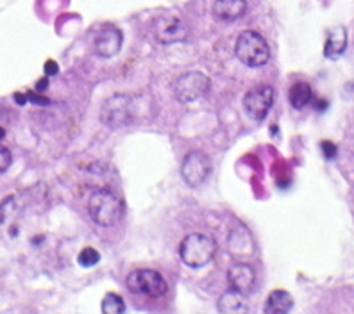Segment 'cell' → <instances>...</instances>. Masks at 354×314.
<instances>
[{"mask_svg":"<svg viewBox=\"0 0 354 314\" xmlns=\"http://www.w3.org/2000/svg\"><path fill=\"white\" fill-rule=\"evenodd\" d=\"M88 213L100 227H113L124 216V204L115 191L100 188L91 193L88 200Z\"/></svg>","mask_w":354,"mask_h":314,"instance_id":"1","label":"cell"},{"mask_svg":"<svg viewBox=\"0 0 354 314\" xmlns=\"http://www.w3.org/2000/svg\"><path fill=\"white\" fill-rule=\"evenodd\" d=\"M216 252V243L206 234H188L179 245V257L190 268H203L212 263Z\"/></svg>","mask_w":354,"mask_h":314,"instance_id":"2","label":"cell"},{"mask_svg":"<svg viewBox=\"0 0 354 314\" xmlns=\"http://www.w3.org/2000/svg\"><path fill=\"white\" fill-rule=\"evenodd\" d=\"M234 56L245 66L258 68V66H263L268 63L270 48H268L263 36L254 32V30H243L234 43Z\"/></svg>","mask_w":354,"mask_h":314,"instance_id":"3","label":"cell"},{"mask_svg":"<svg viewBox=\"0 0 354 314\" xmlns=\"http://www.w3.org/2000/svg\"><path fill=\"white\" fill-rule=\"evenodd\" d=\"M127 289L133 295H142V297L149 298H160L163 297L169 284L163 279L161 273L154 270H134L127 275Z\"/></svg>","mask_w":354,"mask_h":314,"instance_id":"4","label":"cell"},{"mask_svg":"<svg viewBox=\"0 0 354 314\" xmlns=\"http://www.w3.org/2000/svg\"><path fill=\"white\" fill-rule=\"evenodd\" d=\"M212 82L201 72H186L176 79L174 82V93L176 99L183 104H190L203 99L209 91Z\"/></svg>","mask_w":354,"mask_h":314,"instance_id":"5","label":"cell"},{"mask_svg":"<svg viewBox=\"0 0 354 314\" xmlns=\"http://www.w3.org/2000/svg\"><path fill=\"white\" fill-rule=\"evenodd\" d=\"M212 172V163L207 159V155L201 150L190 152L186 155L181 164V175L185 182L192 188L203 184Z\"/></svg>","mask_w":354,"mask_h":314,"instance_id":"6","label":"cell"},{"mask_svg":"<svg viewBox=\"0 0 354 314\" xmlns=\"http://www.w3.org/2000/svg\"><path fill=\"white\" fill-rule=\"evenodd\" d=\"M274 104V90L267 84H259L252 90L247 91V95L243 97V108H245L247 115L254 120H263L268 115L270 108Z\"/></svg>","mask_w":354,"mask_h":314,"instance_id":"7","label":"cell"},{"mask_svg":"<svg viewBox=\"0 0 354 314\" xmlns=\"http://www.w3.org/2000/svg\"><path fill=\"white\" fill-rule=\"evenodd\" d=\"M154 36L165 45L185 41L188 36V27L176 14H165L154 22Z\"/></svg>","mask_w":354,"mask_h":314,"instance_id":"8","label":"cell"},{"mask_svg":"<svg viewBox=\"0 0 354 314\" xmlns=\"http://www.w3.org/2000/svg\"><path fill=\"white\" fill-rule=\"evenodd\" d=\"M102 121L109 127H122L126 125L131 117L129 111V99L124 95H115L106 100L102 108Z\"/></svg>","mask_w":354,"mask_h":314,"instance_id":"9","label":"cell"},{"mask_svg":"<svg viewBox=\"0 0 354 314\" xmlns=\"http://www.w3.org/2000/svg\"><path fill=\"white\" fill-rule=\"evenodd\" d=\"M122 39H124V36H122L118 27L104 26L95 36V54L100 57H106V59L117 56L122 48Z\"/></svg>","mask_w":354,"mask_h":314,"instance_id":"10","label":"cell"},{"mask_svg":"<svg viewBox=\"0 0 354 314\" xmlns=\"http://www.w3.org/2000/svg\"><path fill=\"white\" fill-rule=\"evenodd\" d=\"M227 280H229V286L231 289L234 291H240V293H249L252 289L256 282V273H254V268L251 264L247 263H236L233 266L229 268L227 271Z\"/></svg>","mask_w":354,"mask_h":314,"instance_id":"11","label":"cell"},{"mask_svg":"<svg viewBox=\"0 0 354 314\" xmlns=\"http://www.w3.org/2000/svg\"><path fill=\"white\" fill-rule=\"evenodd\" d=\"M247 11L245 0H215L213 14L221 22H233L242 18Z\"/></svg>","mask_w":354,"mask_h":314,"instance_id":"12","label":"cell"},{"mask_svg":"<svg viewBox=\"0 0 354 314\" xmlns=\"http://www.w3.org/2000/svg\"><path fill=\"white\" fill-rule=\"evenodd\" d=\"M347 48V30L344 27H333L328 32L324 45V56L329 59H337Z\"/></svg>","mask_w":354,"mask_h":314,"instance_id":"13","label":"cell"},{"mask_svg":"<svg viewBox=\"0 0 354 314\" xmlns=\"http://www.w3.org/2000/svg\"><path fill=\"white\" fill-rule=\"evenodd\" d=\"M294 307V298L285 289H276L268 295L267 304H265V313L267 314H286Z\"/></svg>","mask_w":354,"mask_h":314,"instance_id":"14","label":"cell"},{"mask_svg":"<svg viewBox=\"0 0 354 314\" xmlns=\"http://www.w3.org/2000/svg\"><path fill=\"white\" fill-rule=\"evenodd\" d=\"M218 311L225 314H236L247 311L245 300H243V293L234 291V289L224 293L221 297V300H218Z\"/></svg>","mask_w":354,"mask_h":314,"instance_id":"15","label":"cell"},{"mask_svg":"<svg viewBox=\"0 0 354 314\" xmlns=\"http://www.w3.org/2000/svg\"><path fill=\"white\" fill-rule=\"evenodd\" d=\"M311 97H313V91H311V86L308 82H295L288 91L290 104H292L294 109L306 108L308 104L311 102Z\"/></svg>","mask_w":354,"mask_h":314,"instance_id":"16","label":"cell"},{"mask_svg":"<svg viewBox=\"0 0 354 314\" xmlns=\"http://www.w3.org/2000/svg\"><path fill=\"white\" fill-rule=\"evenodd\" d=\"M126 311V304L118 295L115 293H109L106 295L102 300V313L104 314H122Z\"/></svg>","mask_w":354,"mask_h":314,"instance_id":"17","label":"cell"},{"mask_svg":"<svg viewBox=\"0 0 354 314\" xmlns=\"http://www.w3.org/2000/svg\"><path fill=\"white\" fill-rule=\"evenodd\" d=\"M77 261H79V264H81V266L90 268V266H93V264L99 263L100 254L97 252L95 248H90V246H88V248L81 250V254H79Z\"/></svg>","mask_w":354,"mask_h":314,"instance_id":"18","label":"cell"},{"mask_svg":"<svg viewBox=\"0 0 354 314\" xmlns=\"http://www.w3.org/2000/svg\"><path fill=\"white\" fill-rule=\"evenodd\" d=\"M15 211V197H8L0 202V225L4 224L6 219L11 216V213Z\"/></svg>","mask_w":354,"mask_h":314,"instance_id":"19","label":"cell"},{"mask_svg":"<svg viewBox=\"0 0 354 314\" xmlns=\"http://www.w3.org/2000/svg\"><path fill=\"white\" fill-rule=\"evenodd\" d=\"M11 161H13V157H11L9 148H6L4 145H0V173H4L11 166Z\"/></svg>","mask_w":354,"mask_h":314,"instance_id":"20","label":"cell"},{"mask_svg":"<svg viewBox=\"0 0 354 314\" xmlns=\"http://www.w3.org/2000/svg\"><path fill=\"white\" fill-rule=\"evenodd\" d=\"M322 152L328 159H333L337 155V146L333 145L331 141H322Z\"/></svg>","mask_w":354,"mask_h":314,"instance_id":"21","label":"cell"},{"mask_svg":"<svg viewBox=\"0 0 354 314\" xmlns=\"http://www.w3.org/2000/svg\"><path fill=\"white\" fill-rule=\"evenodd\" d=\"M57 72H59V66H57L56 61L48 59L47 63H45V73H47V75H57Z\"/></svg>","mask_w":354,"mask_h":314,"instance_id":"22","label":"cell"},{"mask_svg":"<svg viewBox=\"0 0 354 314\" xmlns=\"http://www.w3.org/2000/svg\"><path fill=\"white\" fill-rule=\"evenodd\" d=\"M27 99H30L35 104H39V106H48V104H50L48 102V99L36 95V93H32V91H29V93H27Z\"/></svg>","mask_w":354,"mask_h":314,"instance_id":"23","label":"cell"},{"mask_svg":"<svg viewBox=\"0 0 354 314\" xmlns=\"http://www.w3.org/2000/svg\"><path fill=\"white\" fill-rule=\"evenodd\" d=\"M47 84H48L47 77L41 79V81H38V84H36V90H38V91H45V90H47Z\"/></svg>","mask_w":354,"mask_h":314,"instance_id":"24","label":"cell"},{"mask_svg":"<svg viewBox=\"0 0 354 314\" xmlns=\"http://www.w3.org/2000/svg\"><path fill=\"white\" fill-rule=\"evenodd\" d=\"M15 99H17L18 104H26L27 95H22V93H15Z\"/></svg>","mask_w":354,"mask_h":314,"instance_id":"25","label":"cell"},{"mask_svg":"<svg viewBox=\"0 0 354 314\" xmlns=\"http://www.w3.org/2000/svg\"><path fill=\"white\" fill-rule=\"evenodd\" d=\"M4 136H6V130H4V129H2V127H0V139L4 138Z\"/></svg>","mask_w":354,"mask_h":314,"instance_id":"26","label":"cell"}]
</instances>
